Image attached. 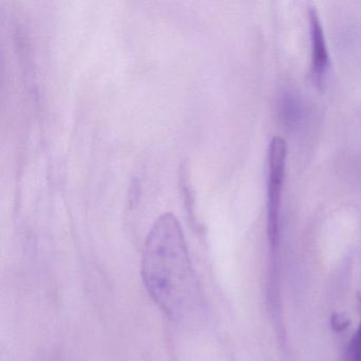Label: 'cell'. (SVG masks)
<instances>
[{"mask_svg": "<svg viewBox=\"0 0 361 361\" xmlns=\"http://www.w3.org/2000/svg\"><path fill=\"white\" fill-rule=\"evenodd\" d=\"M142 278L147 293L171 319L191 310L197 293L195 274L178 219L161 215L149 230L142 257Z\"/></svg>", "mask_w": 361, "mask_h": 361, "instance_id": "1", "label": "cell"}, {"mask_svg": "<svg viewBox=\"0 0 361 361\" xmlns=\"http://www.w3.org/2000/svg\"><path fill=\"white\" fill-rule=\"evenodd\" d=\"M286 142L274 137L269 147V180L267 191V233L272 247L278 244L280 234V204L284 179Z\"/></svg>", "mask_w": 361, "mask_h": 361, "instance_id": "2", "label": "cell"}, {"mask_svg": "<svg viewBox=\"0 0 361 361\" xmlns=\"http://www.w3.org/2000/svg\"><path fill=\"white\" fill-rule=\"evenodd\" d=\"M308 16H310V29H312V67L317 77H320L329 62V52H327L324 33H323L318 12L314 7L310 8Z\"/></svg>", "mask_w": 361, "mask_h": 361, "instance_id": "3", "label": "cell"}, {"mask_svg": "<svg viewBox=\"0 0 361 361\" xmlns=\"http://www.w3.org/2000/svg\"><path fill=\"white\" fill-rule=\"evenodd\" d=\"M348 361H361V323L350 341Z\"/></svg>", "mask_w": 361, "mask_h": 361, "instance_id": "4", "label": "cell"}]
</instances>
